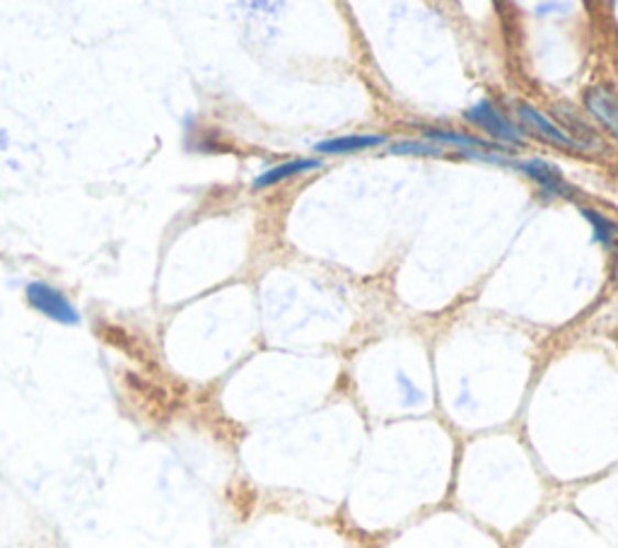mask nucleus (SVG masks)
<instances>
[{
	"label": "nucleus",
	"instance_id": "f257e3e1",
	"mask_svg": "<svg viewBox=\"0 0 618 548\" xmlns=\"http://www.w3.org/2000/svg\"><path fill=\"white\" fill-rule=\"evenodd\" d=\"M24 297H27V303L36 309V313L48 317L52 321L68 324V327L80 321L78 309L73 307L68 297L58 288H54L52 283H44V281L27 283V288H24Z\"/></svg>",
	"mask_w": 618,
	"mask_h": 548
},
{
	"label": "nucleus",
	"instance_id": "f03ea898",
	"mask_svg": "<svg viewBox=\"0 0 618 548\" xmlns=\"http://www.w3.org/2000/svg\"><path fill=\"white\" fill-rule=\"evenodd\" d=\"M464 119L468 123H474L481 131H486L490 139L503 141V143H512V145H522L525 143V131L512 127V123L500 117L496 107L488 102H478L472 109L464 111Z\"/></svg>",
	"mask_w": 618,
	"mask_h": 548
},
{
	"label": "nucleus",
	"instance_id": "7ed1b4c3",
	"mask_svg": "<svg viewBox=\"0 0 618 548\" xmlns=\"http://www.w3.org/2000/svg\"><path fill=\"white\" fill-rule=\"evenodd\" d=\"M510 165L519 172H525L527 177H531L537 184H541L543 189L551 191V194H559V196H571L573 194L571 186L565 184L561 169L555 165H549V162L527 160V162H510Z\"/></svg>",
	"mask_w": 618,
	"mask_h": 548
},
{
	"label": "nucleus",
	"instance_id": "20e7f679",
	"mask_svg": "<svg viewBox=\"0 0 618 548\" xmlns=\"http://www.w3.org/2000/svg\"><path fill=\"white\" fill-rule=\"evenodd\" d=\"M585 105L592 111V117L618 141V99L604 87H592L585 95Z\"/></svg>",
	"mask_w": 618,
	"mask_h": 548
},
{
	"label": "nucleus",
	"instance_id": "39448f33",
	"mask_svg": "<svg viewBox=\"0 0 618 548\" xmlns=\"http://www.w3.org/2000/svg\"><path fill=\"white\" fill-rule=\"evenodd\" d=\"M517 111H519V119H522L531 131H537L539 135H543V139H547V141H551V143H555V145H563V147H573V151H583V147H580V145L571 139V135H567L563 129L555 127V123H551L543 114H539V111H537L534 107L519 105Z\"/></svg>",
	"mask_w": 618,
	"mask_h": 548
},
{
	"label": "nucleus",
	"instance_id": "423d86ee",
	"mask_svg": "<svg viewBox=\"0 0 618 548\" xmlns=\"http://www.w3.org/2000/svg\"><path fill=\"white\" fill-rule=\"evenodd\" d=\"M553 111V117L559 119L563 127L567 129V135H571V139L583 147V151H602L604 147V143L599 141V135L592 131L587 123L580 119L573 109H565V107H553L551 109Z\"/></svg>",
	"mask_w": 618,
	"mask_h": 548
},
{
	"label": "nucleus",
	"instance_id": "0eeeda50",
	"mask_svg": "<svg viewBox=\"0 0 618 548\" xmlns=\"http://www.w3.org/2000/svg\"><path fill=\"white\" fill-rule=\"evenodd\" d=\"M385 135H343V139H331L321 141L314 145L317 153L324 155H343V153H355V151H367V147L385 145Z\"/></svg>",
	"mask_w": 618,
	"mask_h": 548
},
{
	"label": "nucleus",
	"instance_id": "6e6552de",
	"mask_svg": "<svg viewBox=\"0 0 618 548\" xmlns=\"http://www.w3.org/2000/svg\"><path fill=\"white\" fill-rule=\"evenodd\" d=\"M321 162L319 160H293V162H283V165H276L266 169L264 174H258L254 179V189H266V186H274L278 182H286L295 174H302V172H312L319 169Z\"/></svg>",
	"mask_w": 618,
	"mask_h": 548
},
{
	"label": "nucleus",
	"instance_id": "1a4fd4ad",
	"mask_svg": "<svg viewBox=\"0 0 618 548\" xmlns=\"http://www.w3.org/2000/svg\"><path fill=\"white\" fill-rule=\"evenodd\" d=\"M583 216L589 220L592 232H595V242H602L604 246H609L614 242L616 230H618L616 222L609 220L607 216L597 213V210H587V208H583Z\"/></svg>",
	"mask_w": 618,
	"mask_h": 548
},
{
	"label": "nucleus",
	"instance_id": "9d476101",
	"mask_svg": "<svg viewBox=\"0 0 618 548\" xmlns=\"http://www.w3.org/2000/svg\"><path fill=\"white\" fill-rule=\"evenodd\" d=\"M426 135L432 141H440V143H454V145H462V147H478V151H496V145L488 143V141H478L474 135H462V133H452V131H430L426 129Z\"/></svg>",
	"mask_w": 618,
	"mask_h": 548
},
{
	"label": "nucleus",
	"instance_id": "9b49d317",
	"mask_svg": "<svg viewBox=\"0 0 618 548\" xmlns=\"http://www.w3.org/2000/svg\"><path fill=\"white\" fill-rule=\"evenodd\" d=\"M391 153L397 155H442L440 147H430L423 143H397L391 147Z\"/></svg>",
	"mask_w": 618,
	"mask_h": 548
}]
</instances>
